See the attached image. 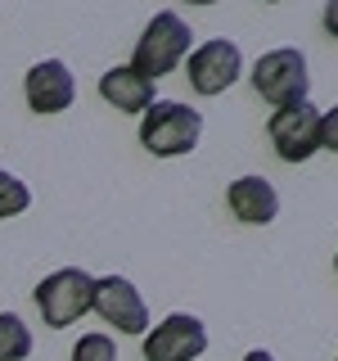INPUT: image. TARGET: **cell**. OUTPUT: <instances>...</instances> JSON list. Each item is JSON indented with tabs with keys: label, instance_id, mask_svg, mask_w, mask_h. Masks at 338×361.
I'll return each mask as SVG.
<instances>
[{
	"label": "cell",
	"instance_id": "4",
	"mask_svg": "<svg viewBox=\"0 0 338 361\" xmlns=\"http://www.w3.org/2000/svg\"><path fill=\"white\" fill-rule=\"evenodd\" d=\"M90 293H95V276H86L82 267H63L37 285V307L50 330H63L90 312Z\"/></svg>",
	"mask_w": 338,
	"mask_h": 361
},
{
	"label": "cell",
	"instance_id": "11",
	"mask_svg": "<svg viewBox=\"0 0 338 361\" xmlns=\"http://www.w3.org/2000/svg\"><path fill=\"white\" fill-rule=\"evenodd\" d=\"M99 95H104L118 113H144L154 104V82L140 77L131 63L127 68H108V73L99 77Z\"/></svg>",
	"mask_w": 338,
	"mask_h": 361
},
{
	"label": "cell",
	"instance_id": "7",
	"mask_svg": "<svg viewBox=\"0 0 338 361\" xmlns=\"http://www.w3.org/2000/svg\"><path fill=\"white\" fill-rule=\"evenodd\" d=\"M90 312H99L108 325H118L122 334H144V325H149V307H144L140 289H135L127 276H104V280H95Z\"/></svg>",
	"mask_w": 338,
	"mask_h": 361
},
{
	"label": "cell",
	"instance_id": "2",
	"mask_svg": "<svg viewBox=\"0 0 338 361\" xmlns=\"http://www.w3.org/2000/svg\"><path fill=\"white\" fill-rule=\"evenodd\" d=\"M199 135H203L199 109L180 104V99H154V104L144 109L140 145L154 158H180V154H189L199 145Z\"/></svg>",
	"mask_w": 338,
	"mask_h": 361
},
{
	"label": "cell",
	"instance_id": "9",
	"mask_svg": "<svg viewBox=\"0 0 338 361\" xmlns=\"http://www.w3.org/2000/svg\"><path fill=\"white\" fill-rule=\"evenodd\" d=\"M23 95H27V104L37 113H63L77 95V82L63 59H41L27 73V82H23Z\"/></svg>",
	"mask_w": 338,
	"mask_h": 361
},
{
	"label": "cell",
	"instance_id": "15",
	"mask_svg": "<svg viewBox=\"0 0 338 361\" xmlns=\"http://www.w3.org/2000/svg\"><path fill=\"white\" fill-rule=\"evenodd\" d=\"M320 149L338 154V104L330 113H320Z\"/></svg>",
	"mask_w": 338,
	"mask_h": 361
},
{
	"label": "cell",
	"instance_id": "5",
	"mask_svg": "<svg viewBox=\"0 0 338 361\" xmlns=\"http://www.w3.org/2000/svg\"><path fill=\"white\" fill-rule=\"evenodd\" d=\"M270 145L284 163H307V158L320 149V109L311 99L302 104H289V109H275L270 113Z\"/></svg>",
	"mask_w": 338,
	"mask_h": 361
},
{
	"label": "cell",
	"instance_id": "1",
	"mask_svg": "<svg viewBox=\"0 0 338 361\" xmlns=\"http://www.w3.org/2000/svg\"><path fill=\"white\" fill-rule=\"evenodd\" d=\"M189 45H194V32H189V23L176 14V9H163V14L149 18V27H144V37L135 41V54H131V68L140 77H158L176 73L180 63L189 59Z\"/></svg>",
	"mask_w": 338,
	"mask_h": 361
},
{
	"label": "cell",
	"instance_id": "17",
	"mask_svg": "<svg viewBox=\"0 0 338 361\" xmlns=\"http://www.w3.org/2000/svg\"><path fill=\"white\" fill-rule=\"evenodd\" d=\"M244 361H275V357H270V353H266V348H253V353H248Z\"/></svg>",
	"mask_w": 338,
	"mask_h": 361
},
{
	"label": "cell",
	"instance_id": "16",
	"mask_svg": "<svg viewBox=\"0 0 338 361\" xmlns=\"http://www.w3.org/2000/svg\"><path fill=\"white\" fill-rule=\"evenodd\" d=\"M325 32L338 41V0H330V5H325Z\"/></svg>",
	"mask_w": 338,
	"mask_h": 361
},
{
	"label": "cell",
	"instance_id": "6",
	"mask_svg": "<svg viewBox=\"0 0 338 361\" xmlns=\"http://www.w3.org/2000/svg\"><path fill=\"white\" fill-rule=\"evenodd\" d=\"M244 73V54L234 41H208L199 45V50H189V86L199 90V95H221V90H230L234 82H239Z\"/></svg>",
	"mask_w": 338,
	"mask_h": 361
},
{
	"label": "cell",
	"instance_id": "8",
	"mask_svg": "<svg viewBox=\"0 0 338 361\" xmlns=\"http://www.w3.org/2000/svg\"><path fill=\"white\" fill-rule=\"evenodd\" d=\"M208 348V330L199 316L176 312L163 325H154V334H144V361H194Z\"/></svg>",
	"mask_w": 338,
	"mask_h": 361
},
{
	"label": "cell",
	"instance_id": "10",
	"mask_svg": "<svg viewBox=\"0 0 338 361\" xmlns=\"http://www.w3.org/2000/svg\"><path fill=\"white\" fill-rule=\"evenodd\" d=\"M225 203H230V212L248 226H266L280 217V195L275 185H270L266 176H239L230 180V190H225Z\"/></svg>",
	"mask_w": 338,
	"mask_h": 361
},
{
	"label": "cell",
	"instance_id": "18",
	"mask_svg": "<svg viewBox=\"0 0 338 361\" xmlns=\"http://www.w3.org/2000/svg\"><path fill=\"white\" fill-rule=\"evenodd\" d=\"M334 267H338V262H334Z\"/></svg>",
	"mask_w": 338,
	"mask_h": 361
},
{
	"label": "cell",
	"instance_id": "14",
	"mask_svg": "<svg viewBox=\"0 0 338 361\" xmlns=\"http://www.w3.org/2000/svg\"><path fill=\"white\" fill-rule=\"evenodd\" d=\"M73 361H118V348L108 334H82L73 348Z\"/></svg>",
	"mask_w": 338,
	"mask_h": 361
},
{
	"label": "cell",
	"instance_id": "13",
	"mask_svg": "<svg viewBox=\"0 0 338 361\" xmlns=\"http://www.w3.org/2000/svg\"><path fill=\"white\" fill-rule=\"evenodd\" d=\"M27 203H32V190L23 185L14 172H0V221L27 212Z\"/></svg>",
	"mask_w": 338,
	"mask_h": 361
},
{
	"label": "cell",
	"instance_id": "3",
	"mask_svg": "<svg viewBox=\"0 0 338 361\" xmlns=\"http://www.w3.org/2000/svg\"><path fill=\"white\" fill-rule=\"evenodd\" d=\"M253 90L275 109L302 104L311 90V73H307V54L302 50H270L257 59L253 68Z\"/></svg>",
	"mask_w": 338,
	"mask_h": 361
},
{
	"label": "cell",
	"instance_id": "12",
	"mask_svg": "<svg viewBox=\"0 0 338 361\" xmlns=\"http://www.w3.org/2000/svg\"><path fill=\"white\" fill-rule=\"evenodd\" d=\"M32 353V330L14 312H0V361H23Z\"/></svg>",
	"mask_w": 338,
	"mask_h": 361
}]
</instances>
